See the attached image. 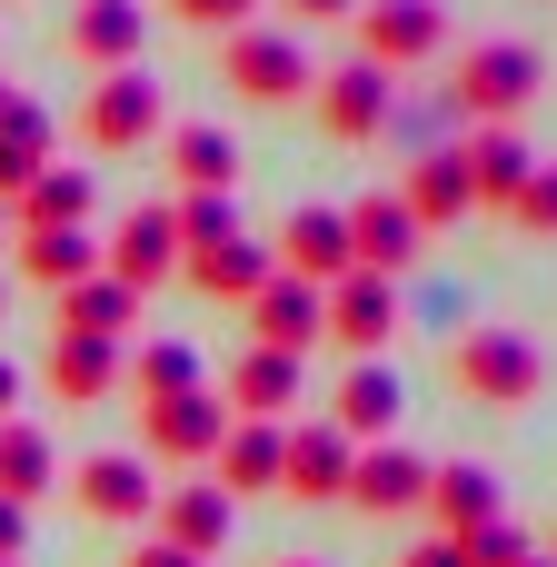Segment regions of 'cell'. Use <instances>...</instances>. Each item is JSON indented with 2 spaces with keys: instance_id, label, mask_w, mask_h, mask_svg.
<instances>
[{
  "instance_id": "cell-1",
  "label": "cell",
  "mask_w": 557,
  "mask_h": 567,
  "mask_svg": "<svg viewBox=\"0 0 557 567\" xmlns=\"http://www.w3.org/2000/svg\"><path fill=\"white\" fill-rule=\"evenodd\" d=\"M448 389L468 399V409H528L538 389H548V349L528 339V329H508V319H478V329H458V349H448Z\"/></svg>"
},
{
  "instance_id": "cell-2",
  "label": "cell",
  "mask_w": 557,
  "mask_h": 567,
  "mask_svg": "<svg viewBox=\"0 0 557 567\" xmlns=\"http://www.w3.org/2000/svg\"><path fill=\"white\" fill-rule=\"evenodd\" d=\"M538 90H548V70H538L528 40H468V50L448 60V110L478 120V130H508Z\"/></svg>"
},
{
  "instance_id": "cell-3",
  "label": "cell",
  "mask_w": 557,
  "mask_h": 567,
  "mask_svg": "<svg viewBox=\"0 0 557 567\" xmlns=\"http://www.w3.org/2000/svg\"><path fill=\"white\" fill-rule=\"evenodd\" d=\"M219 80H229L239 100H259V110H289V100H309V90H319V60H309V40H299V30L249 20V30H219Z\"/></svg>"
},
{
  "instance_id": "cell-4",
  "label": "cell",
  "mask_w": 557,
  "mask_h": 567,
  "mask_svg": "<svg viewBox=\"0 0 557 567\" xmlns=\"http://www.w3.org/2000/svg\"><path fill=\"white\" fill-rule=\"evenodd\" d=\"M159 130H169V90H159L149 70H100V80H90V100H80V140H90L100 159L149 150Z\"/></svg>"
},
{
  "instance_id": "cell-5",
  "label": "cell",
  "mask_w": 557,
  "mask_h": 567,
  "mask_svg": "<svg viewBox=\"0 0 557 567\" xmlns=\"http://www.w3.org/2000/svg\"><path fill=\"white\" fill-rule=\"evenodd\" d=\"M349 30H359V60L399 80V70H419V60L448 50V0H359Z\"/></svg>"
},
{
  "instance_id": "cell-6",
  "label": "cell",
  "mask_w": 557,
  "mask_h": 567,
  "mask_svg": "<svg viewBox=\"0 0 557 567\" xmlns=\"http://www.w3.org/2000/svg\"><path fill=\"white\" fill-rule=\"evenodd\" d=\"M130 419H140V458H159V468H209V449L229 439L219 389H179V399H149Z\"/></svg>"
},
{
  "instance_id": "cell-7",
  "label": "cell",
  "mask_w": 557,
  "mask_h": 567,
  "mask_svg": "<svg viewBox=\"0 0 557 567\" xmlns=\"http://www.w3.org/2000/svg\"><path fill=\"white\" fill-rule=\"evenodd\" d=\"M70 508H80V518H100V528H149L159 478H149V458H140V449H100V458H80V468H70Z\"/></svg>"
},
{
  "instance_id": "cell-8",
  "label": "cell",
  "mask_w": 557,
  "mask_h": 567,
  "mask_svg": "<svg viewBox=\"0 0 557 567\" xmlns=\"http://www.w3.org/2000/svg\"><path fill=\"white\" fill-rule=\"evenodd\" d=\"M309 110H319V130L329 140H379L389 130V110H399V90H389V70H369V60H339V70H319V90H309Z\"/></svg>"
},
{
  "instance_id": "cell-9",
  "label": "cell",
  "mask_w": 557,
  "mask_h": 567,
  "mask_svg": "<svg viewBox=\"0 0 557 567\" xmlns=\"http://www.w3.org/2000/svg\"><path fill=\"white\" fill-rule=\"evenodd\" d=\"M319 299H329V329H319V339H339L349 359H379V349L399 339V279L349 269V279H329Z\"/></svg>"
},
{
  "instance_id": "cell-10",
  "label": "cell",
  "mask_w": 557,
  "mask_h": 567,
  "mask_svg": "<svg viewBox=\"0 0 557 567\" xmlns=\"http://www.w3.org/2000/svg\"><path fill=\"white\" fill-rule=\"evenodd\" d=\"M179 279H189L199 299H219V309H249V299L279 279V259H269V239L229 229V239H209V249H179Z\"/></svg>"
},
{
  "instance_id": "cell-11",
  "label": "cell",
  "mask_w": 557,
  "mask_h": 567,
  "mask_svg": "<svg viewBox=\"0 0 557 567\" xmlns=\"http://www.w3.org/2000/svg\"><path fill=\"white\" fill-rule=\"evenodd\" d=\"M299 399H309V359H289V349H259V339L229 359V389H219V409H229V419H269V429H279Z\"/></svg>"
},
{
  "instance_id": "cell-12",
  "label": "cell",
  "mask_w": 557,
  "mask_h": 567,
  "mask_svg": "<svg viewBox=\"0 0 557 567\" xmlns=\"http://www.w3.org/2000/svg\"><path fill=\"white\" fill-rule=\"evenodd\" d=\"M349 439L329 429V419H309V429H279V498H299V508H329L339 488H349Z\"/></svg>"
},
{
  "instance_id": "cell-13",
  "label": "cell",
  "mask_w": 557,
  "mask_h": 567,
  "mask_svg": "<svg viewBox=\"0 0 557 567\" xmlns=\"http://www.w3.org/2000/svg\"><path fill=\"white\" fill-rule=\"evenodd\" d=\"M349 508H369V518H409L419 498H429V458L419 449H399V439H379V449H359L349 458V488H339Z\"/></svg>"
},
{
  "instance_id": "cell-14",
  "label": "cell",
  "mask_w": 557,
  "mask_h": 567,
  "mask_svg": "<svg viewBox=\"0 0 557 567\" xmlns=\"http://www.w3.org/2000/svg\"><path fill=\"white\" fill-rule=\"evenodd\" d=\"M149 50V0H80L70 10V60L80 70H140Z\"/></svg>"
},
{
  "instance_id": "cell-15",
  "label": "cell",
  "mask_w": 557,
  "mask_h": 567,
  "mask_svg": "<svg viewBox=\"0 0 557 567\" xmlns=\"http://www.w3.org/2000/svg\"><path fill=\"white\" fill-rule=\"evenodd\" d=\"M100 269H110L120 289H140V299H149V289L179 269V229H169V209H130V219L100 239Z\"/></svg>"
},
{
  "instance_id": "cell-16",
  "label": "cell",
  "mask_w": 557,
  "mask_h": 567,
  "mask_svg": "<svg viewBox=\"0 0 557 567\" xmlns=\"http://www.w3.org/2000/svg\"><path fill=\"white\" fill-rule=\"evenodd\" d=\"M399 409H409L399 369H389V359H359V369L339 379V399H329V429H339L349 449H379V439L399 429Z\"/></svg>"
},
{
  "instance_id": "cell-17",
  "label": "cell",
  "mask_w": 557,
  "mask_h": 567,
  "mask_svg": "<svg viewBox=\"0 0 557 567\" xmlns=\"http://www.w3.org/2000/svg\"><path fill=\"white\" fill-rule=\"evenodd\" d=\"M229 518H239V498L209 488V478H189V488H159L149 538H169V548H189V558H219V548H229Z\"/></svg>"
},
{
  "instance_id": "cell-18",
  "label": "cell",
  "mask_w": 557,
  "mask_h": 567,
  "mask_svg": "<svg viewBox=\"0 0 557 567\" xmlns=\"http://www.w3.org/2000/svg\"><path fill=\"white\" fill-rule=\"evenodd\" d=\"M269 259L289 269V279H309V289H329V279H349L359 259H349V219L339 209H289V229L269 239Z\"/></svg>"
},
{
  "instance_id": "cell-19",
  "label": "cell",
  "mask_w": 557,
  "mask_h": 567,
  "mask_svg": "<svg viewBox=\"0 0 557 567\" xmlns=\"http://www.w3.org/2000/svg\"><path fill=\"white\" fill-rule=\"evenodd\" d=\"M50 329H60V339H110V349H120V339L140 329V289H120L110 269H90V279H70V289L50 299Z\"/></svg>"
},
{
  "instance_id": "cell-20",
  "label": "cell",
  "mask_w": 557,
  "mask_h": 567,
  "mask_svg": "<svg viewBox=\"0 0 557 567\" xmlns=\"http://www.w3.org/2000/svg\"><path fill=\"white\" fill-rule=\"evenodd\" d=\"M319 329H329V299H319L309 279H289V269H279V279L249 299V339H259V349H289V359H309V349H319Z\"/></svg>"
},
{
  "instance_id": "cell-21",
  "label": "cell",
  "mask_w": 557,
  "mask_h": 567,
  "mask_svg": "<svg viewBox=\"0 0 557 567\" xmlns=\"http://www.w3.org/2000/svg\"><path fill=\"white\" fill-rule=\"evenodd\" d=\"M339 219H349V259H359V269H379V279H399V269L419 259V219H409V209H399L389 189H369V199H349Z\"/></svg>"
},
{
  "instance_id": "cell-22",
  "label": "cell",
  "mask_w": 557,
  "mask_h": 567,
  "mask_svg": "<svg viewBox=\"0 0 557 567\" xmlns=\"http://www.w3.org/2000/svg\"><path fill=\"white\" fill-rule=\"evenodd\" d=\"M458 169H468V209H508L538 159H528L518 130H468V140H458Z\"/></svg>"
},
{
  "instance_id": "cell-23",
  "label": "cell",
  "mask_w": 557,
  "mask_h": 567,
  "mask_svg": "<svg viewBox=\"0 0 557 567\" xmlns=\"http://www.w3.org/2000/svg\"><path fill=\"white\" fill-rule=\"evenodd\" d=\"M90 209H100V179L50 159V169L10 199V239H30V229H90Z\"/></svg>"
},
{
  "instance_id": "cell-24",
  "label": "cell",
  "mask_w": 557,
  "mask_h": 567,
  "mask_svg": "<svg viewBox=\"0 0 557 567\" xmlns=\"http://www.w3.org/2000/svg\"><path fill=\"white\" fill-rule=\"evenodd\" d=\"M209 488H229V498H279V429H269V419H229V439L209 449Z\"/></svg>"
},
{
  "instance_id": "cell-25",
  "label": "cell",
  "mask_w": 557,
  "mask_h": 567,
  "mask_svg": "<svg viewBox=\"0 0 557 567\" xmlns=\"http://www.w3.org/2000/svg\"><path fill=\"white\" fill-rule=\"evenodd\" d=\"M419 508H439V538H468V528L508 518V488H498V468L458 458V468H429V498Z\"/></svg>"
},
{
  "instance_id": "cell-26",
  "label": "cell",
  "mask_w": 557,
  "mask_h": 567,
  "mask_svg": "<svg viewBox=\"0 0 557 567\" xmlns=\"http://www.w3.org/2000/svg\"><path fill=\"white\" fill-rule=\"evenodd\" d=\"M159 159H169L179 189H239V140H229L219 120H179V130H159Z\"/></svg>"
},
{
  "instance_id": "cell-27",
  "label": "cell",
  "mask_w": 557,
  "mask_h": 567,
  "mask_svg": "<svg viewBox=\"0 0 557 567\" xmlns=\"http://www.w3.org/2000/svg\"><path fill=\"white\" fill-rule=\"evenodd\" d=\"M399 209L419 219V239H429V229H458V219H468V169H458V150H419Z\"/></svg>"
},
{
  "instance_id": "cell-28",
  "label": "cell",
  "mask_w": 557,
  "mask_h": 567,
  "mask_svg": "<svg viewBox=\"0 0 557 567\" xmlns=\"http://www.w3.org/2000/svg\"><path fill=\"white\" fill-rule=\"evenodd\" d=\"M50 488H60L50 429H40V419H0V498H10V508H40Z\"/></svg>"
},
{
  "instance_id": "cell-29",
  "label": "cell",
  "mask_w": 557,
  "mask_h": 567,
  "mask_svg": "<svg viewBox=\"0 0 557 567\" xmlns=\"http://www.w3.org/2000/svg\"><path fill=\"white\" fill-rule=\"evenodd\" d=\"M50 399H60V409L120 399V349H110V339H50Z\"/></svg>"
},
{
  "instance_id": "cell-30",
  "label": "cell",
  "mask_w": 557,
  "mask_h": 567,
  "mask_svg": "<svg viewBox=\"0 0 557 567\" xmlns=\"http://www.w3.org/2000/svg\"><path fill=\"white\" fill-rule=\"evenodd\" d=\"M40 169H50V110L10 90V100H0V209H10Z\"/></svg>"
},
{
  "instance_id": "cell-31",
  "label": "cell",
  "mask_w": 557,
  "mask_h": 567,
  "mask_svg": "<svg viewBox=\"0 0 557 567\" xmlns=\"http://www.w3.org/2000/svg\"><path fill=\"white\" fill-rule=\"evenodd\" d=\"M10 259H20V279H30V289H50V299H60L70 279H90V269H100V239H90V229H30V239H10Z\"/></svg>"
},
{
  "instance_id": "cell-32",
  "label": "cell",
  "mask_w": 557,
  "mask_h": 567,
  "mask_svg": "<svg viewBox=\"0 0 557 567\" xmlns=\"http://www.w3.org/2000/svg\"><path fill=\"white\" fill-rule=\"evenodd\" d=\"M120 389L149 409V399H179V389H209V379H199V349L189 339H149L140 359H120Z\"/></svg>"
},
{
  "instance_id": "cell-33",
  "label": "cell",
  "mask_w": 557,
  "mask_h": 567,
  "mask_svg": "<svg viewBox=\"0 0 557 567\" xmlns=\"http://www.w3.org/2000/svg\"><path fill=\"white\" fill-rule=\"evenodd\" d=\"M169 229H179V249H209V239L239 229V199H229V189H179V199H169Z\"/></svg>"
},
{
  "instance_id": "cell-34",
  "label": "cell",
  "mask_w": 557,
  "mask_h": 567,
  "mask_svg": "<svg viewBox=\"0 0 557 567\" xmlns=\"http://www.w3.org/2000/svg\"><path fill=\"white\" fill-rule=\"evenodd\" d=\"M458 558H468V567H528L538 548H528V528L488 518V528H468V538H458Z\"/></svg>"
},
{
  "instance_id": "cell-35",
  "label": "cell",
  "mask_w": 557,
  "mask_h": 567,
  "mask_svg": "<svg viewBox=\"0 0 557 567\" xmlns=\"http://www.w3.org/2000/svg\"><path fill=\"white\" fill-rule=\"evenodd\" d=\"M508 219H518L528 239H557V159H538V169H528V189L508 199Z\"/></svg>"
},
{
  "instance_id": "cell-36",
  "label": "cell",
  "mask_w": 557,
  "mask_h": 567,
  "mask_svg": "<svg viewBox=\"0 0 557 567\" xmlns=\"http://www.w3.org/2000/svg\"><path fill=\"white\" fill-rule=\"evenodd\" d=\"M169 20H189V30H249L259 20V0H159Z\"/></svg>"
},
{
  "instance_id": "cell-37",
  "label": "cell",
  "mask_w": 557,
  "mask_h": 567,
  "mask_svg": "<svg viewBox=\"0 0 557 567\" xmlns=\"http://www.w3.org/2000/svg\"><path fill=\"white\" fill-rule=\"evenodd\" d=\"M120 567H209V558H189V548H169V538H140Z\"/></svg>"
},
{
  "instance_id": "cell-38",
  "label": "cell",
  "mask_w": 557,
  "mask_h": 567,
  "mask_svg": "<svg viewBox=\"0 0 557 567\" xmlns=\"http://www.w3.org/2000/svg\"><path fill=\"white\" fill-rule=\"evenodd\" d=\"M399 567H468V558H458V538H419Z\"/></svg>"
},
{
  "instance_id": "cell-39",
  "label": "cell",
  "mask_w": 557,
  "mask_h": 567,
  "mask_svg": "<svg viewBox=\"0 0 557 567\" xmlns=\"http://www.w3.org/2000/svg\"><path fill=\"white\" fill-rule=\"evenodd\" d=\"M20 548H30V508H10V498H0V558H20Z\"/></svg>"
},
{
  "instance_id": "cell-40",
  "label": "cell",
  "mask_w": 557,
  "mask_h": 567,
  "mask_svg": "<svg viewBox=\"0 0 557 567\" xmlns=\"http://www.w3.org/2000/svg\"><path fill=\"white\" fill-rule=\"evenodd\" d=\"M289 10H299V20H309V30H329V20H349V10H359V0H289Z\"/></svg>"
},
{
  "instance_id": "cell-41",
  "label": "cell",
  "mask_w": 557,
  "mask_h": 567,
  "mask_svg": "<svg viewBox=\"0 0 557 567\" xmlns=\"http://www.w3.org/2000/svg\"><path fill=\"white\" fill-rule=\"evenodd\" d=\"M10 409H20V369L0 359V419H10Z\"/></svg>"
},
{
  "instance_id": "cell-42",
  "label": "cell",
  "mask_w": 557,
  "mask_h": 567,
  "mask_svg": "<svg viewBox=\"0 0 557 567\" xmlns=\"http://www.w3.org/2000/svg\"><path fill=\"white\" fill-rule=\"evenodd\" d=\"M279 567H329V558H279Z\"/></svg>"
},
{
  "instance_id": "cell-43",
  "label": "cell",
  "mask_w": 557,
  "mask_h": 567,
  "mask_svg": "<svg viewBox=\"0 0 557 567\" xmlns=\"http://www.w3.org/2000/svg\"><path fill=\"white\" fill-rule=\"evenodd\" d=\"M0 249H10V209H0Z\"/></svg>"
},
{
  "instance_id": "cell-44",
  "label": "cell",
  "mask_w": 557,
  "mask_h": 567,
  "mask_svg": "<svg viewBox=\"0 0 557 567\" xmlns=\"http://www.w3.org/2000/svg\"><path fill=\"white\" fill-rule=\"evenodd\" d=\"M0 319H10V279H0Z\"/></svg>"
},
{
  "instance_id": "cell-45",
  "label": "cell",
  "mask_w": 557,
  "mask_h": 567,
  "mask_svg": "<svg viewBox=\"0 0 557 567\" xmlns=\"http://www.w3.org/2000/svg\"><path fill=\"white\" fill-rule=\"evenodd\" d=\"M548 567H557V538H548Z\"/></svg>"
},
{
  "instance_id": "cell-46",
  "label": "cell",
  "mask_w": 557,
  "mask_h": 567,
  "mask_svg": "<svg viewBox=\"0 0 557 567\" xmlns=\"http://www.w3.org/2000/svg\"><path fill=\"white\" fill-rule=\"evenodd\" d=\"M0 100H10V80H0Z\"/></svg>"
},
{
  "instance_id": "cell-47",
  "label": "cell",
  "mask_w": 557,
  "mask_h": 567,
  "mask_svg": "<svg viewBox=\"0 0 557 567\" xmlns=\"http://www.w3.org/2000/svg\"><path fill=\"white\" fill-rule=\"evenodd\" d=\"M0 567H20V558H0Z\"/></svg>"
},
{
  "instance_id": "cell-48",
  "label": "cell",
  "mask_w": 557,
  "mask_h": 567,
  "mask_svg": "<svg viewBox=\"0 0 557 567\" xmlns=\"http://www.w3.org/2000/svg\"><path fill=\"white\" fill-rule=\"evenodd\" d=\"M528 567H548V558H528Z\"/></svg>"
}]
</instances>
